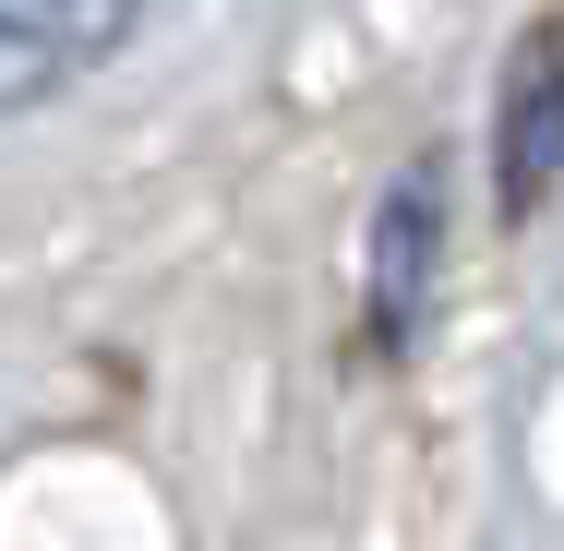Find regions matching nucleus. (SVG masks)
Segmentation results:
<instances>
[{
  "instance_id": "f257e3e1",
  "label": "nucleus",
  "mask_w": 564,
  "mask_h": 551,
  "mask_svg": "<svg viewBox=\"0 0 564 551\" xmlns=\"http://www.w3.org/2000/svg\"><path fill=\"white\" fill-rule=\"evenodd\" d=\"M132 12L144 0H0V120L61 97V85H85L132 36Z\"/></svg>"
},
{
  "instance_id": "f03ea898",
  "label": "nucleus",
  "mask_w": 564,
  "mask_h": 551,
  "mask_svg": "<svg viewBox=\"0 0 564 551\" xmlns=\"http://www.w3.org/2000/svg\"><path fill=\"white\" fill-rule=\"evenodd\" d=\"M492 168H505V205H517V217L553 192V168H564V36H553V24H541V36L517 48V73H505Z\"/></svg>"
},
{
  "instance_id": "7ed1b4c3",
  "label": "nucleus",
  "mask_w": 564,
  "mask_h": 551,
  "mask_svg": "<svg viewBox=\"0 0 564 551\" xmlns=\"http://www.w3.org/2000/svg\"><path fill=\"white\" fill-rule=\"evenodd\" d=\"M421 288H433V168H409L384 228H372V335L384 348L421 324Z\"/></svg>"
}]
</instances>
